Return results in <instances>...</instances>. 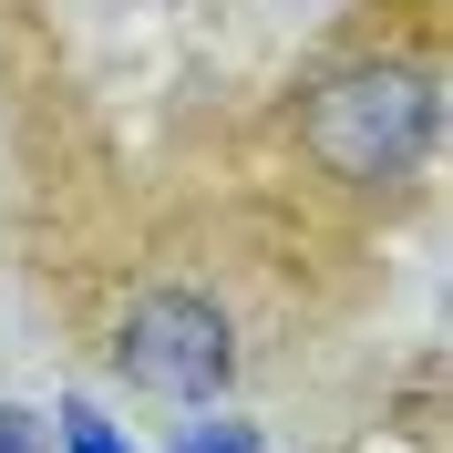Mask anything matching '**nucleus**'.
Segmentation results:
<instances>
[{"label": "nucleus", "instance_id": "nucleus-2", "mask_svg": "<svg viewBox=\"0 0 453 453\" xmlns=\"http://www.w3.org/2000/svg\"><path fill=\"white\" fill-rule=\"evenodd\" d=\"M113 371L134 392H165V402H217L226 371H237V330L196 288H144L124 310V330H113Z\"/></svg>", "mask_w": 453, "mask_h": 453}, {"label": "nucleus", "instance_id": "nucleus-1", "mask_svg": "<svg viewBox=\"0 0 453 453\" xmlns=\"http://www.w3.org/2000/svg\"><path fill=\"white\" fill-rule=\"evenodd\" d=\"M299 144L340 186H392V175L423 165L433 144V73L412 62H361V73H330L299 113Z\"/></svg>", "mask_w": 453, "mask_h": 453}, {"label": "nucleus", "instance_id": "nucleus-3", "mask_svg": "<svg viewBox=\"0 0 453 453\" xmlns=\"http://www.w3.org/2000/svg\"><path fill=\"white\" fill-rule=\"evenodd\" d=\"M175 453H268V433L237 423V412H217V423H186V433H175Z\"/></svg>", "mask_w": 453, "mask_h": 453}, {"label": "nucleus", "instance_id": "nucleus-5", "mask_svg": "<svg viewBox=\"0 0 453 453\" xmlns=\"http://www.w3.org/2000/svg\"><path fill=\"white\" fill-rule=\"evenodd\" d=\"M0 453H52V433L31 423L21 402H0Z\"/></svg>", "mask_w": 453, "mask_h": 453}, {"label": "nucleus", "instance_id": "nucleus-4", "mask_svg": "<svg viewBox=\"0 0 453 453\" xmlns=\"http://www.w3.org/2000/svg\"><path fill=\"white\" fill-rule=\"evenodd\" d=\"M52 423H62V453H134V443H124V433L104 423V412H93V402H62Z\"/></svg>", "mask_w": 453, "mask_h": 453}]
</instances>
